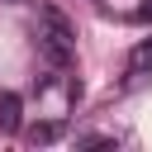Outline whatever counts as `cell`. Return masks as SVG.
<instances>
[{
    "instance_id": "3957f363",
    "label": "cell",
    "mask_w": 152,
    "mask_h": 152,
    "mask_svg": "<svg viewBox=\"0 0 152 152\" xmlns=\"http://www.w3.org/2000/svg\"><path fill=\"white\" fill-rule=\"evenodd\" d=\"M66 133V124L62 119H43V124H33V128H24V138L33 142V147H48V142H57Z\"/></svg>"
},
{
    "instance_id": "5b68a950",
    "label": "cell",
    "mask_w": 152,
    "mask_h": 152,
    "mask_svg": "<svg viewBox=\"0 0 152 152\" xmlns=\"http://www.w3.org/2000/svg\"><path fill=\"white\" fill-rule=\"evenodd\" d=\"M128 71H152V38H142V43L128 52Z\"/></svg>"
},
{
    "instance_id": "8992f818",
    "label": "cell",
    "mask_w": 152,
    "mask_h": 152,
    "mask_svg": "<svg viewBox=\"0 0 152 152\" xmlns=\"http://www.w3.org/2000/svg\"><path fill=\"white\" fill-rule=\"evenodd\" d=\"M138 19H142V24H147V19H152V5H142V10H138Z\"/></svg>"
},
{
    "instance_id": "7a4b0ae2",
    "label": "cell",
    "mask_w": 152,
    "mask_h": 152,
    "mask_svg": "<svg viewBox=\"0 0 152 152\" xmlns=\"http://www.w3.org/2000/svg\"><path fill=\"white\" fill-rule=\"evenodd\" d=\"M0 133H24V100L14 90H0Z\"/></svg>"
},
{
    "instance_id": "6da1fadb",
    "label": "cell",
    "mask_w": 152,
    "mask_h": 152,
    "mask_svg": "<svg viewBox=\"0 0 152 152\" xmlns=\"http://www.w3.org/2000/svg\"><path fill=\"white\" fill-rule=\"evenodd\" d=\"M38 48H43V57H48L57 71H62V66H71V38H62V33H48V28H43V33H38Z\"/></svg>"
},
{
    "instance_id": "277c9868",
    "label": "cell",
    "mask_w": 152,
    "mask_h": 152,
    "mask_svg": "<svg viewBox=\"0 0 152 152\" xmlns=\"http://www.w3.org/2000/svg\"><path fill=\"white\" fill-rule=\"evenodd\" d=\"M43 28H48V33H62V38H71V43H76V28H71V19H66L62 10H52V5H43Z\"/></svg>"
}]
</instances>
